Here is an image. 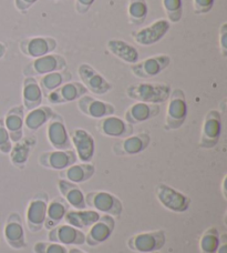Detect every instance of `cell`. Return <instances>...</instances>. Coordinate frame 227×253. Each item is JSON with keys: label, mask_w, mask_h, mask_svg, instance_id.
<instances>
[{"label": "cell", "mask_w": 227, "mask_h": 253, "mask_svg": "<svg viewBox=\"0 0 227 253\" xmlns=\"http://www.w3.org/2000/svg\"><path fill=\"white\" fill-rule=\"evenodd\" d=\"M172 91L167 84L163 83H141L131 84L126 89V96L136 102L160 105L167 101Z\"/></svg>", "instance_id": "6da1fadb"}, {"label": "cell", "mask_w": 227, "mask_h": 253, "mask_svg": "<svg viewBox=\"0 0 227 253\" xmlns=\"http://www.w3.org/2000/svg\"><path fill=\"white\" fill-rule=\"evenodd\" d=\"M167 101L169 102H167L164 128L166 130H178L184 125L188 117L185 92L180 88L172 90Z\"/></svg>", "instance_id": "7a4b0ae2"}, {"label": "cell", "mask_w": 227, "mask_h": 253, "mask_svg": "<svg viewBox=\"0 0 227 253\" xmlns=\"http://www.w3.org/2000/svg\"><path fill=\"white\" fill-rule=\"evenodd\" d=\"M87 207L92 208L94 211L102 212L113 218H119L123 212V205L114 194L108 191H91L85 194Z\"/></svg>", "instance_id": "3957f363"}, {"label": "cell", "mask_w": 227, "mask_h": 253, "mask_svg": "<svg viewBox=\"0 0 227 253\" xmlns=\"http://www.w3.org/2000/svg\"><path fill=\"white\" fill-rule=\"evenodd\" d=\"M166 242L164 230H154L134 234L128 240L130 250L139 253H151L161 250Z\"/></svg>", "instance_id": "277c9868"}, {"label": "cell", "mask_w": 227, "mask_h": 253, "mask_svg": "<svg viewBox=\"0 0 227 253\" xmlns=\"http://www.w3.org/2000/svg\"><path fill=\"white\" fill-rule=\"evenodd\" d=\"M68 68L66 58L58 55V53H49L42 57L36 58L30 61L28 65L24 68V76L26 77H36L43 76L54 71H61Z\"/></svg>", "instance_id": "5b68a950"}, {"label": "cell", "mask_w": 227, "mask_h": 253, "mask_svg": "<svg viewBox=\"0 0 227 253\" xmlns=\"http://www.w3.org/2000/svg\"><path fill=\"white\" fill-rule=\"evenodd\" d=\"M49 196L47 192L40 191L31 199L26 211V224L30 232H38L43 228Z\"/></svg>", "instance_id": "8992f818"}, {"label": "cell", "mask_w": 227, "mask_h": 253, "mask_svg": "<svg viewBox=\"0 0 227 253\" xmlns=\"http://www.w3.org/2000/svg\"><path fill=\"white\" fill-rule=\"evenodd\" d=\"M155 196L163 207L175 213H183L188 211L192 202L189 197L164 183L156 186Z\"/></svg>", "instance_id": "52a82bcc"}, {"label": "cell", "mask_w": 227, "mask_h": 253, "mask_svg": "<svg viewBox=\"0 0 227 253\" xmlns=\"http://www.w3.org/2000/svg\"><path fill=\"white\" fill-rule=\"evenodd\" d=\"M222 132V117L220 111L212 109L203 121L201 139L198 146L202 149H213L219 144Z\"/></svg>", "instance_id": "ba28073f"}, {"label": "cell", "mask_w": 227, "mask_h": 253, "mask_svg": "<svg viewBox=\"0 0 227 253\" xmlns=\"http://www.w3.org/2000/svg\"><path fill=\"white\" fill-rule=\"evenodd\" d=\"M171 28L167 19H157L147 27L132 31V38L141 46H153L165 37Z\"/></svg>", "instance_id": "9c48e42d"}, {"label": "cell", "mask_w": 227, "mask_h": 253, "mask_svg": "<svg viewBox=\"0 0 227 253\" xmlns=\"http://www.w3.org/2000/svg\"><path fill=\"white\" fill-rule=\"evenodd\" d=\"M78 75L82 84L90 92L102 96L112 90V84L88 63H81L78 67Z\"/></svg>", "instance_id": "30bf717a"}, {"label": "cell", "mask_w": 227, "mask_h": 253, "mask_svg": "<svg viewBox=\"0 0 227 253\" xmlns=\"http://www.w3.org/2000/svg\"><path fill=\"white\" fill-rule=\"evenodd\" d=\"M171 63V57L167 55H157L147 58L131 65L132 74L140 79H151L160 75Z\"/></svg>", "instance_id": "8fae6325"}, {"label": "cell", "mask_w": 227, "mask_h": 253, "mask_svg": "<svg viewBox=\"0 0 227 253\" xmlns=\"http://www.w3.org/2000/svg\"><path fill=\"white\" fill-rule=\"evenodd\" d=\"M48 141L54 150H69L72 147L70 135L62 117L53 114L47 126Z\"/></svg>", "instance_id": "7c38bea8"}, {"label": "cell", "mask_w": 227, "mask_h": 253, "mask_svg": "<svg viewBox=\"0 0 227 253\" xmlns=\"http://www.w3.org/2000/svg\"><path fill=\"white\" fill-rule=\"evenodd\" d=\"M151 137L147 132L131 134L113 144L112 151L115 156H135L143 152L150 146Z\"/></svg>", "instance_id": "4fadbf2b"}, {"label": "cell", "mask_w": 227, "mask_h": 253, "mask_svg": "<svg viewBox=\"0 0 227 253\" xmlns=\"http://www.w3.org/2000/svg\"><path fill=\"white\" fill-rule=\"evenodd\" d=\"M57 46V40L52 37H29L21 40L19 49L22 55L36 59L53 52Z\"/></svg>", "instance_id": "5bb4252c"}, {"label": "cell", "mask_w": 227, "mask_h": 253, "mask_svg": "<svg viewBox=\"0 0 227 253\" xmlns=\"http://www.w3.org/2000/svg\"><path fill=\"white\" fill-rule=\"evenodd\" d=\"M70 140L76 149V155L81 162H91L95 153V141L89 131L76 128L71 132Z\"/></svg>", "instance_id": "9a60e30c"}, {"label": "cell", "mask_w": 227, "mask_h": 253, "mask_svg": "<svg viewBox=\"0 0 227 253\" xmlns=\"http://www.w3.org/2000/svg\"><path fill=\"white\" fill-rule=\"evenodd\" d=\"M115 229L114 218L111 215L104 214L89 228L85 234V243L90 247H97L106 242L112 236Z\"/></svg>", "instance_id": "2e32d148"}, {"label": "cell", "mask_w": 227, "mask_h": 253, "mask_svg": "<svg viewBox=\"0 0 227 253\" xmlns=\"http://www.w3.org/2000/svg\"><path fill=\"white\" fill-rule=\"evenodd\" d=\"M48 240L62 246H82L85 243V234L69 224H58L49 230Z\"/></svg>", "instance_id": "e0dca14e"}, {"label": "cell", "mask_w": 227, "mask_h": 253, "mask_svg": "<svg viewBox=\"0 0 227 253\" xmlns=\"http://www.w3.org/2000/svg\"><path fill=\"white\" fill-rule=\"evenodd\" d=\"M76 105L81 114L93 119H101L104 117L113 116L115 112V107L111 103L99 100L89 94H83L82 97H80L76 101Z\"/></svg>", "instance_id": "ac0fdd59"}, {"label": "cell", "mask_w": 227, "mask_h": 253, "mask_svg": "<svg viewBox=\"0 0 227 253\" xmlns=\"http://www.w3.org/2000/svg\"><path fill=\"white\" fill-rule=\"evenodd\" d=\"M97 130L100 134L110 138H125L133 134V126L115 116H108L99 119Z\"/></svg>", "instance_id": "d6986e66"}, {"label": "cell", "mask_w": 227, "mask_h": 253, "mask_svg": "<svg viewBox=\"0 0 227 253\" xmlns=\"http://www.w3.org/2000/svg\"><path fill=\"white\" fill-rule=\"evenodd\" d=\"M3 237L9 247H11L12 249L20 250L25 249L27 247L24 224H22L19 213L12 212V213L9 214L7 222L4 224Z\"/></svg>", "instance_id": "ffe728a7"}, {"label": "cell", "mask_w": 227, "mask_h": 253, "mask_svg": "<svg viewBox=\"0 0 227 253\" xmlns=\"http://www.w3.org/2000/svg\"><path fill=\"white\" fill-rule=\"evenodd\" d=\"M76 155L75 150H52L45 151L39 157V165L51 170H65L68 167L76 164Z\"/></svg>", "instance_id": "44dd1931"}, {"label": "cell", "mask_w": 227, "mask_h": 253, "mask_svg": "<svg viewBox=\"0 0 227 253\" xmlns=\"http://www.w3.org/2000/svg\"><path fill=\"white\" fill-rule=\"evenodd\" d=\"M87 92L88 90L82 84L70 81V83L62 84L61 87L50 92L47 96V99L52 105H61V103H68L78 100L83 94H87Z\"/></svg>", "instance_id": "7402d4cb"}, {"label": "cell", "mask_w": 227, "mask_h": 253, "mask_svg": "<svg viewBox=\"0 0 227 253\" xmlns=\"http://www.w3.org/2000/svg\"><path fill=\"white\" fill-rule=\"evenodd\" d=\"M161 107L158 105L145 102H136L133 103L126 109L124 114V120L130 125H139L143 124L152 118H155L160 115Z\"/></svg>", "instance_id": "603a6c76"}, {"label": "cell", "mask_w": 227, "mask_h": 253, "mask_svg": "<svg viewBox=\"0 0 227 253\" xmlns=\"http://www.w3.org/2000/svg\"><path fill=\"white\" fill-rule=\"evenodd\" d=\"M25 108L22 106L12 107L8 110L3 119L4 126L9 133L11 142H17L24 137Z\"/></svg>", "instance_id": "cb8c5ba5"}, {"label": "cell", "mask_w": 227, "mask_h": 253, "mask_svg": "<svg viewBox=\"0 0 227 253\" xmlns=\"http://www.w3.org/2000/svg\"><path fill=\"white\" fill-rule=\"evenodd\" d=\"M37 144V139L35 135H28V137H22L19 141L15 142L10 152V161L11 164L17 168H25L27 161L29 159L30 152Z\"/></svg>", "instance_id": "d4e9b609"}, {"label": "cell", "mask_w": 227, "mask_h": 253, "mask_svg": "<svg viewBox=\"0 0 227 253\" xmlns=\"http://www.w3.org/2000/svg\"><path fill=\"white\" fill-rule=\"evenodd\" d=\"M43 100V93L35 77H26L22 87V102L25 110L30 111L41 106Z\"/></svg>", "instance_id": "484cf974"}, {"label": "cell", "mask_w": 227, "mask_h": 253, "mask_svg": "<svg viewBox=\"0 0 227 253\" xmlns=\"http://www.w3.org/2000/svg\"><path fill=\"white\" fill-rule=\"evenodd\" d=\"M58 188L60 190L62 198L70 208H74L75 210L87 209L84 193L76 184L67 181L65 179H60L58 181Z\"/></svg>", "instance_id": "4316f807"}, {"label": "cell", "mask_w": 227, "mask_h": 253, "mask_svg": "<svg viewBox=\"0 0 227 253\" xmlns=\"http://www.w3.org/2000/svg\"><path fill=\"white\" fill-rule=\"evenodd\" d=\"M107 49L113 56L119 58L125 63H133L139 61V51L132 44L122 39H110L107 42Z\"/></svg>", "instance_id": "83f0119b"}, {"label": "cell", "mask_w": 227, "mask_h": 253, "mask_svg": "<svg viewBox=\"0 0 227 253\" xmlns=\"http://www.w3.org/2000/svg\"><path fill=\"white\" fill-rule=\"evenodd\" d=\"M95 173V167L91 162L75 164L62 170L60 177L71 183L80 184L88 181Z\"/></svg>", "instance_id": "f1b7e54d"}, {"label": "cell", "mask_w": 227, "mask_h": 253, "mask_svg": "<svg viewBox=\"0 0 227 253\" xmlns=\"http://www.w3.org/2000/svg\"><path fill=\"white\" fill-rule=\"evenodd\" d=\"M100 213L94 210H75L69 209L65 215L67 224L76 229H89L91 225L100 219Z\"/></svg>", "instance_id": "f546056e"}, {"label": "cell", "mask_w": 227, "mask_h": 253, "mask_svg": "<svg viewBox=\"0 0 227 253\" xmlns=\"http://www.w3.org/2000/svg\"><path fill=\"white\" fill-rule=\"evenodd\" d=\"M70 209V207L62 197H56L48 202L47 214H45L43 227L48 230L56 227L65 219V215Z\"/></svg>", "instance_id": "4dcf8cb0"}, {"label": "cell", "mask_w": 227, "mask_h": 253, "mask_svg": "<svg viewBox=\"0 0 227 253\" xmlns=\"http://www.w3.org/2000/svg\"><path fill=\"white\" fill-rule=\"evenodd\" d=\"M53 114L54 112L51 107L39 106L37 108H35V109L30 110L28 114L25 115V128L27 130H29L30 132H35V131L41 128L42 126L48 124V121L51 119Z\"/></svg>", "instance_id": "1f68e13d"}, {"label": "cell", "mask_w": 227, "mask_h": 253, "mask_svg": "<svg viewBox=\"0 0 227 253\" xmlns=\"http://www.w3.org/2000/svg\"><path fill=\"white\" fill-rule=\"evenodd\" d=\"M71 79L72 74L68 69H65L61 71L50 72V74L41 76V78L39 79L38 84L42 90V93L44 96H48L50 92H52L53 90L61 87L62 84L70 83Z\"/></svg>", "instance_id": "d6a6232c"}, {"label": "cell", "mask_w": 227, "mask_h": 253, "mask_svg": "<svg viewBox=\"0 0 227 253\" xmlns=\"http://www.w3.org/2000/svg\"><path fill=\"white\" fill-rule=\"evenodd\" d=\"M149 13L147 0H129L128 17L131 25L141 26L145 21Z\"/></svg>", "instance_id": "836d02e7"}, {"label": "cell", "mask_w": 227, "mask_h": 253, "mask_svg": "<svg viewBox=\"0 0 227 253\" xmlns=\"http://www.w3.org/2000/svg\"><path fill=\"white\" fill-rule=\"evenodd\" d=\"M220 238L219 229L215 227L206 229L199 239V251L201 253H216L220 245Z\"/></svg>", "instance_id": "e575fe53"}, {"label": "cell", "mask_w": 227, "mask_h": 253, "mask_svg": "<svg viewBox=\"0 0 227 253\" xmlns=\"http://www.w3.org/2000/svg\"><path fill=\"white\" fill-rule=\"evenodd\" d=\"M163 9L167 16V20L170 22L181 21L183 17V2L182 0H162Z\"/></svg>", "instance_id": "d590c367"}, {"label": "cell", "mask_w": 227, "mask_h": 253, "mask_svg": "<svg viewBox=\"0 0 227 253\" xmlns=\"http://www.w3.org/2000/svg\"><path fill=\"white\" fill-rule=\"evenodd\" d=\"M35 253H68L66 246L59 245L56 242L39 241L34 246Z\"/></svg>", "instance_id": "8d00e7d4"}, {"label": "cell", "mask_w": 227, "mask_h": 253, "mask_svg": "<svg viewBox=\"0 0 227 253\" xmlns=\"http://www.w3.org/2000/svg\"><path fill=\"white\" fill-rule=\"evenodd\" d=\"M12 148V142L9 137V133L4 126L3 119L0 118V152L8 155Z\"/></svg>", "instance_id": "74e56055"}, {"label": "cell", "mask_w": 227, "mask_h": 253, "mask_svg": "<svg viewBox=\"0 0 227 253\" xmlns=\"http://www.w3.org/2000/svg\"><path fill=\"white\" fill-rule=\"evenodd\" d=\"M213 6H214V0H193L195 15H205L212 10Z\"/></svg>", "instance_id": "f35d334b"}, {"label": "cell", "mask_w": 227, "mask_h": 253, "mask_svg": "<svg viewBox=\"0 0 227 253\" xmlns=\"http://www.w3.org/2000/svg\"><path fill=\"white\" fill-rule=\"evenodd\" d=\"M220 50L222 56L224 58L227 57V22H223V25L220 28V38H219Z\"/></svg>", "instance_id": "ab89813d"}, {"label": "cell", "mask_w": 227, "mask_h": 253, "mask_svg": "<svg viewBox=\"0 0 227 253\" xmlns=\"http://www.w3.org/2000/svg\"><path fill=\"white\" fill-rule=\"evenodd\" d=\"M94 1L95 0H76V11L79 15H84V13H87L90 10V8L92 7Z\"/></svg>", "instance_id": "60d3db41"}, {"label": "cell", "mask_w": 227, "mask_h": 253, "mask_svg": "<svg viewBox=\"0 0 227 253\" xmlns=\"http://www.w3.org/2000/svg\"><path fill=\"white\" fill-rule=\"evenodd\" d=\"M37 1L38 0H15V6L20 12L26 13Z\"/></svg>", "instance_id": "b9f144b4"}, {"label": "cell", "mask_w": 227, "mask_h": 253, "mask_svg": "<svg viewBox=\"0 0 227 253\" xmlns=\"http://www.w3.org/2000/svg\"><path fill=\"white\" fill-rule=\"evenodd\" d=\"M216 253H227V234L226 233L221 234L220 245H219V248H217Z\"/></svg>", "instance_id": "7bdbcfd3"}, {"label": "cell", "mask_w": 227, "mask_h": 253, "mask_svg": "<svg viewBox=\"0 0 227 253\" xmlns=\"http://www.w3.org/2000/svg\"><path fill=\"white\" fill-rule=\"evenodd\" d=\"M7 52V47L2 42H0V59H2Z\"/></svg>", "instance_id": "ee69618b"}, {"label": "cell", "mask_w": 227, "mask_h": 253, "mask_svg": "<svg viewBox=\"0 0 227 253\" xmlns=\"http://www.w3.org/2000/svg\"><path fill=\"white\" fill-rule=\"evenodd\" d=\"M68 253H87V252H84L81 249H78V248H70V249L68 250Z\"/></svg>", "instance_id": "f6af8a7d"}, {"label": "cell", "mask_w": 227, "mask_h": 253, "mask_svg": "<svg viewBox=\"0 0 227 253\" xmlns=\"http://www.w3.org/2000/svg\"><path fill=\"white\" fill-rule=\"evenodd\" d=\"M151 253H160L158 251H155V252H151Z\"/></svg>", "instance_id": "bcb514c9"}, {"label": "cell", "mask_w": 227, "mask_h": 253, "mask_svg": "<svg viewBox=\"0 0 227 253\" xmlns=\"http://www.w3.org/2000/svg\"><path fill=\"white\" fill-rule=\"evenodd\" d=\"M53 1H58V0H53Z\"/></svg>", "instance_id": "7dc6e473"}]
</instances>
